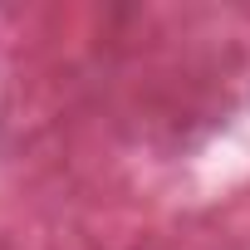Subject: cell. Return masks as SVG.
I'll return each instance as SVG.
<instances>
[]
</instances>
